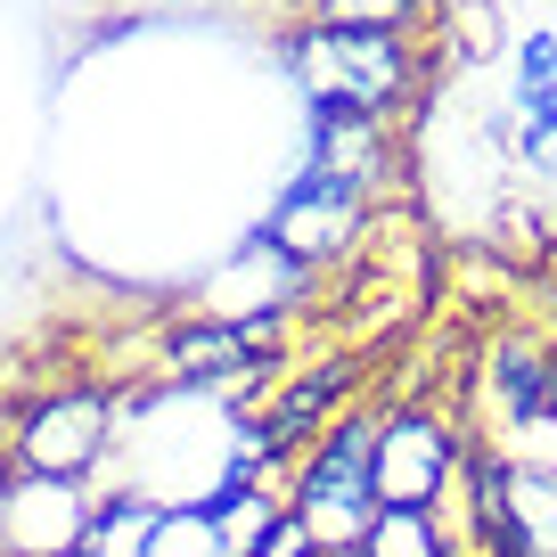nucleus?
Returning a JSON list of instances; mask_svg holds the SVG:
<instances>
[{
    "label": "nucleus",
    "instance_id": "nucleus-14",
    "mask_svg": "<svg viewBox=\"0 0 557 557\" xmlns=\"http://www.w3.org/2000/svg\"><path fill=\"white\" fill-rule=\"evenodd\" d=\"M278 9H312V0H278Z\"/></svg>",
    "mask_w": 557,
    "mask_h": 557
},
{
    "label": "nucleus",
    "instance_id": "nucleus-10",
    "mask_svg": "<svg viewBox=\"0 0 557 557\" xmlns=\"http://www.w3.org/2000/svg\"><path fill=\"white\" fill-rule=\"evenodd\" d=\"M435 50L443 66H492L500 58V0H443Z\"/></svg>",
    "mask_w": 557,
    "mask_h": 557
},
{
    "label": "nucleus",
    "instance_id": "nucleus-5",
    "mask_svg": "<svg viewBox=\"0 0 557 557\" xmlns=\"http://www.w3.org/2000/svg\"><path fill=\"white\" fill-rule=\"evenodd\" d=\"M361 230H369V206L352 189H336L329 173H312L304 164L296 181H287V197L271 206V230H262V246L271 255H287L296 271H329V262H352L361 255Z\"/></svg>",
    "mask_w": 557,
    "mask_h": 557
},
{
    "label": "nucleus",
    "instance_id": "nucleus-9",
    "mask_svg": "<svg viewBox=\"0 0 557 557\" xmlns=\"http://www.w3.org/2000/svg\"><path fill=\"white\" fill-rule=\"evenodd\" d=\"M443 0H312L304 25H336V34H435Z\"/></svg>",
    "mask_w": 557,
    "mask_h": 557
},
{
    "label": "nucleus",
    "instance_id": "nucleus-11",
    "mask_svg": "<svg viewBox=\"0 0 557 557\" xmlns=\"http://www.w3.org/2000/svg\"><path fill=\"white\" fill-rule=\"evenodd\" d=\"M369 557H459L435 508H377V524L361 533Z\"/></svg>",
    "mask_w": 557,
    "mask_h": 557
},
{
    "label": "nucleus",
    "instance_id": "nucleus-8",
    "mask_svg": "<svg viewBox=\"0 0 557 557\" xmlns=\"http://www.w3.org/2000/svg\"><path fill=\"white\" fill-rule=\"evenodd\" d=\"M164 517H173V508L148 500V492H107V500L90 508L74 557H148V549H157V533H164Z\"/></svg>",
    "mask_w": 557,
    "mask_h": 557
},
{
    "label": "nucleus",
    "instance_id": "nucleus-4",
    "mask_svg": "<svg viewBox=\"0 0 557 557\" xmlns=\"http://www.w3.org/2000/svg\"><path fill=\"white\" fill-rule=\"evenodd\" d=\"M468 459V426L435 401H401L377 418V500L385 508H435Z\"/></svg>",
    "mask_w": 557,
    "mask_h": 557
},
{
    "label": "nucleus",
    "instance_id": "nucleus-13",
    "mask_svg": "<svg viewBox=\"0 0 557 557\" xmlns=\"http://www.w3.org/2000/svg\"><path fill=\"white\" fill-rule=\"evenodd\" d=\"M320 557H369V549H320Z\"/></svg>",
    "mask_w": 557,
    "mask_h": 557
},
{
    "label": "nucleus",
    "instance_id": "nucleus-1",
    "mask_svg": "<svg viewBox=\"0 0 557 557\" xmlns=\"http://www.w3.org/2000/svg\"><path fill=\"white\" fill-rule=\"evenodd\" d=\"M287 74L312 115H377L410 123L435 99L443 50L435 34H336V25H287Z\"/></svg>",
    "mask_w": 557,
    "mask_h": 557
},
{
    "label": "nucleus",
    "instance_id": "nucleus-3",
    "mask_svg": "<svg viewBox=\"0 0 557 557\" xmlns=\"http://www.w3.org/2000/svg\"><path fill=\"white\" fill-rule=\"evenodd\" d=\"M115 401L107 385H50L41 401H25L17 426H9V468L25 475H58V484H83L107 451H115Z\"/></svg>",
    "mask_w": 557,
    "mask_h": 557
},
{
    "label": "nucleus",
    "instance_id": "nucleus-12",
    "mask_svg": "<svg viewBox=\"0 0 557 557\" xmlns=\"http://www.w3.org/2000/svg\"><path fill=\"white\" fill-rule=\"evenodd\" d=\"M255 557H320V541L312 533H304V517H296V508H287V517H278V533L271 541H262V549Z\"/></svg>",
    "mask_w": 557,
    "mask_h": 557
},
{
    "label": "nucleus",
    "instance_id": "nucleus-7",
    "mask_svg": "<svg viewBox=\"0 0 557 557\" xmlns=\"http://www.w3.org/2000/svg\"><path fill=\"white\" fill-rule=\"evenodd\" d=\"M312 173H329L336 189H352L361 206H385L401 173V139L377 115H312Z\"/></svg>",
    "mask_w": 557,
    "mask_h": 557
},
{
    "label": "nucleus",
    "instance_id": "nucleus-15",
    "mask_svg": "<svg viewBox=\"0 0 557 557\" xmlns=\"http://www.w3.org/2000/svg\"><path fill=\"white\" fill-rule=\"evenodd\" d=\"M0 557H9V549H0Z\"/></svg>",
    "mask_w": 557,
    "mask_h": 557
},
{
    "label": "nucleus",
    "instance_id": "nucleus-2",
    "mask_svg": "<svg viewBox=\"0 0 557 557\" xmlns=\"http://www.w3.org/2000/svg\"><path fill=\"white\" fill-rule=\"evenodd\" d=\"M377 418L385 410H345L312 451L296 459V492L287 508L304 517V533L320 549H361V533L377 524Z\"/></svg>",
    "mask_w": 557,
    "mask_h": 557
},
{
    "label": "nucleus",
    "instance_id": "nucleus-6",
    "mask_svg": "<svg viewBox=\"0 0 557 557\" xmlns=\"http://www.w3.org/2000/svg\"><path fill=\"white\" fill-rule=\"evenodd\" d=\"M90 492L83 484H58V475H9V500H0V549L9 557H74L90 524Z\"/></svg>",
    "mask_w": 557,
    "mask_h": 557
}]
</instances>
